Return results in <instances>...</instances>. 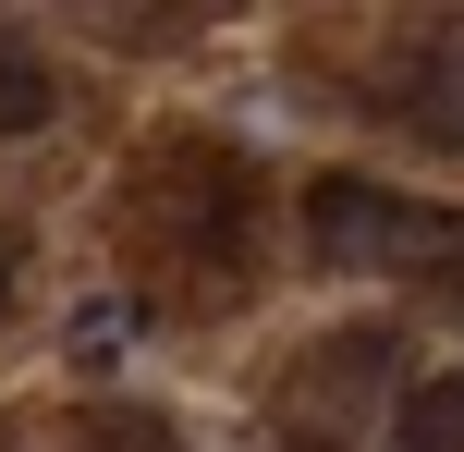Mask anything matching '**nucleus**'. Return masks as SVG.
<instances>
[{"mask_svg":"<svg viewBox=\"0 0 464 452\" xmlns=\"http://www.w3.org/2000/svg\"><path fill=\"white\" fill-rule=\"evenodd\" d=\"M305 245H318L330 269H440L452 257V220L416 208V196H379V184H318L305 196Z\"/></svg>","mask_w":464,"mask_h":452,"instance_id":"obj_1","label":"nucleus"},{"mask_svg":"<svg viewBox=\"0 0 464 452\" xmlns=\"http://www.w3.org/2000/svg\"><path fill=\"white\" fill-rule=\"evenodd\" d=\"M379 98H392V122H416L428 147H464V13L452 24H416Z\"/></svg>","mask_w":464,"mask_h":452,"instance_id":"obj_2","label":"nucleus"},{"mask_svg":"<svg viewBox=\"0 0 464 452\" xmlns=\"http://www.w3.org/2000/svg\"><path fill=\"white\" fill-rule=\"evenodd\" d=\"M392 452H464V380H428L416 404L392 416Z\"/></svg>","mask_w":464,"mask_h":452,"instance_id":"obj_3","label":"nucleus"},{"mask_svg":"<svg viewBox=\"0 0 464 452\" xmlns=\"http://www.w3.org/2000/svg\"><path fill=\"white\" fill-rule=\"evenodd\" d=\"M37 122H49V62L0 24V135H37Z\"/></svg>","mask_w":464,"mask_h":452,"instance_id":"obj_4","label":"nucleus"},{"mask_svg":"<svg viewBox=\"0 0 464 452\" xmlns=\"http://www.w3.org/2000/svg\"><path fill=\"white\" fill-rule=\"evenodd\" d=\"M122 331H135V306H86V318H73V342H86V367H111V342Z\"/></svg>","mask_w":464,"mask_h":452,"instance_id":"obj_5","label":"nucleus"},{"mask_svg":"<svg viewBox=\"0 0 464 452\" xmlns=\"http://www.w3.org/2000/svg\"><path fill=\"white\" fill-rule=\"evenodd\" d=\"M98 452H171V428H147V416H122V428L98 440Z\"/></svg>","mask_w":464,"mask_h":452,"instance_id":"obj_6","label":"nucleus"},{"mask_svg":"<svg viewBox=\"0 0 464 452\" xmlns=\"http://www.w3.org/2000/svg\"><path fill=\"white\" fill-rule=\"evenodd\" d=\"M440 293H452V306H464V220H452V257H440Z\"/></svg>","mask_w":464,"mask_h":452,"instance_id":"obj_7","label":"nucleus"}]
</instances>
